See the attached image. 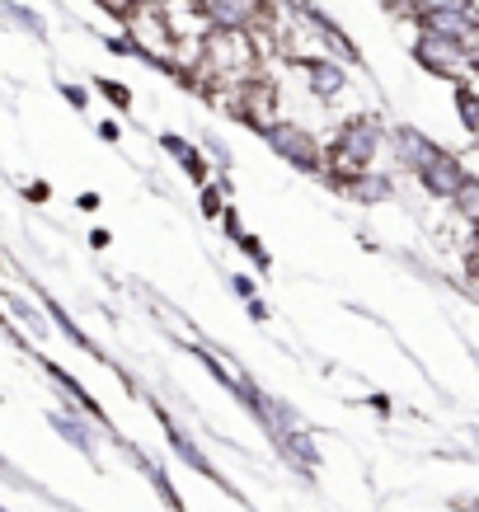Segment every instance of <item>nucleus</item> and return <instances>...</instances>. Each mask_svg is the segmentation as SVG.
I'll use <instances>...</instances> for the list:
<instances>
[{
  "instance_id": "obj_1",
  "label": "nucleus",
  "mask_w": 479,
  "mask_h": 512,
  "mask_svg": "<svg viewBox=\"0 0 479 512\" xmlns=\"http://www.w3.org/2000/svg\"><path fill=\"white\" fill-rule=\"evenodd\" d=\"M123 38H127V47L132 52H141L151 66H170V57H174V33H170V24H165V15L155 10V5H132V15L123 19Z\"/></svg>"
},
{
  "instance_id": "obj_2",
  "label": "nucleus",
  "mask_w": 479,
  "mask_h": 512,
  "mask_svg": "<svg viewBox=\"0 0 479 512\" xmlns=\"http://www.w3.org/2000/svg\"><path fill=\"white\" fill-rule=\"evenodd\" d=\"M414 62L428 71V76L437 80H447V85H456V80H465L475 66H470V52H465L456 38H442V33H428V29H418L414 24Z\"/></svg>"
},
{
  "instance_id": "obj_3",
  "label": "nucleus",
  "mask_w": 479,
  "mask_h": 512,
  "mask_svg": "<svg viewBox=\"0 0 479 512\" xmlns=\"http://www.w3.org/2000/svg\"><path fill=\"white\" fill-rule=\"evenodd\" d=\"M160 15H165V24H170L174 38H207V33L217 29L202 0H165Z\"/></svg>"
},
{
  "instance_id": "obj_4",
  "label": "nucleus",
  "mask_w": 479,
  "mask_h": 512,
  "mask_svg": "<svg viewBox=\"0 0 479 512\" xmlns=\"http://www.w3.org/2000/svg\"><path fill=\"white\" fill-rule=\"evenodd\" d=\"M99 94H109L118 109H132V94H127L123 85H118V80H99Z\"/></svg>"
},
{
  "instance_id": "obj_5",
  "label": "nucleus",
  "mask_w": 479,
  "mask_h": 512,
  "mask_svg": "<svg viewBox=\"0 0 479 512\" xmlns=\"http://www.w3.org/2000/svg\"><path fill=\"white\" fill-rule=\"evenodd\" d=\"M94 5H99V10H109V15L123 24V19L132 15V5H137V0H94Z\"/></svg>"
},
{
  "instance_id": "obj_6",
  "label": "nucleus",
  "mask_w": 479,
  "mask_h": 512,
  "mask_svg": "<svg viewBox=\"0 0 479 512\" xmlns=\"http://www.w3.org/2000/svg\"><path fill=\"white\" fill-rule=\"evenodd\" d=\"M99 137H104V141H118V123H99Z\"/></svg>"
},
{
  "instance_id": "obj_7",
  "label": "nucleus",
  "mask_w": 479,
  "mask_h": 512,
  "mask_svg": "<svg viewBox=\"0 0 479 512\" xmlns=\"http://www.w3.org/2000/svg\"><path fill=\"white\" fill-rule=\"evenodd\" d=\"M29 202H47V184H33L29 188Z\"/></svg>"
},
{
  "instance_id": "obj_8",
  "label": "nucleus",
  "mask_w": 479,
  "mask_h": 512,
  "mask_svg": "<svg viewBox=\"0 0 479 512\" xmlns=\"http://www.w3.org/2000/svg\"><path fill=\"white\" fill-rule=\"evenodd\" d=\"M137 5H155V10H160V5H165V0H137Z\"/></svg>"
}]
</instances>
